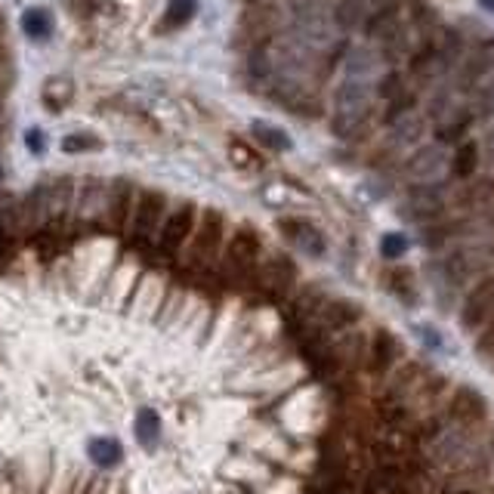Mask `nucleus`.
Here are the masks:
<instances>
[{
  "label": "nucleus",
  "mask_w": 494,
  "mask_h": 494,
  "mask_svg": "<svg viewBox=\"0 0 494 494\" xmlns=\"http://www.w3.org/2000/svg\"><path fill=\"white\" fill-rule=\"evenodd\" d=\"M374 115V93L368 81L343 78L331 96V127L337 136L358 139Z\"/></svg>",
  "instance_id": "f257e3e1"
},
{
  "label": "nucleus",
  "mask_w": 494,
  "mask_h": 494,
  "mask_svg": "<svg viewBox=\"0 0 494 494\" xmlns=\"http://www.w3.org/2000/svg\"><path fill=\"white\" fill-rule=\"evenodd\" d=\"M460 53H464V46H460V37L454 35V29H439L436 41H426L420 50L411 53L408 78L417 86L439 84L460 62Z\"/></svg>",
  "instance_id": "f03ea898"
},
{
  "label": "nucleus",
  "mask_w": 494,
  "mask_h": 494,
  "mask_svg": "<svg viewBox=\"0 0 494 494\" xmlns=\"http://www.w3.org/2000/svg\"><path fill=\"white\" fill-rule=\"evenodd\" d=\"M272 99L282 105L284 111H293L300 118H318L322 115V99L318 93L312 90V84L306 78H297V75H278L272 78L269 86H266Z\"/></svg>",
  "instance_id": "7ed1b4c3"
},
{
  "label": "nucleus",
  "mask_w": 494,
  "mask_h": 494,
  "mask_svg": "<svg viewBox=\"0 0 494 494\" xmlns=\"http://www.w3.org/2000/svg\"><path fill=\"white\" fill-rule=\"evenodd\" d=\"M445 167H449V155L442 145H414L402 170L414 183H439Z\"/></svg>",
  "instance_id": "20e7f679"
},
{
  "label": "nucleus",
  "mask_w": 494,
  "mask_h": 494,
  "mask_svg": "<svg viewBox=\"0 0 494 494\" xmlns=\"http://www.w3.org/2000/svg\"><path fill=\"white\" fill-rule=\"evenodd\" d=\"M494 71V44H482L454 65V90H476Z\"/></svg>",
  "instance_id": "39448f33"
},
{
  "label": "nucleus",
  "mask_w": 494,
  "mask_h": 494,
  "mask_svg": "<svg viewBox=\"0 0 494 494\" xmlns=\"http://www.w3.org/2000/svg\"><path fill=\"white\" fill-rule=\"evenodd\" d=\"M75 198V185L71 179H56V183H46L35 192V204H29V210L37 219H56L62 213H69V204Z\"/></svg>",
  "instance_id": "423d86ee"
},
{
  "label": "nucleus",
  "mask_w": 494,
  "mask_h": 494,
  "mask_svg": "<svg viewBox=\"0 0 494 494\" xmlns=\"http://www.w3.org/2000/svg\"><path fill=\"white\" fill-rule=\"evenodd\" d=\"M278 229H282V235L288 238L297 251L309 253V257H325V251H328V242H325L322 229H316V226L306 223V219L288 217L278 223Z\"/></svg>",
  "instance_id": "0eeeda50"
},
{
  "label": "nucleus",
  "mask_w": 494,
  "mask_h": 494,
  "mask_svg": "<svg viewBox=\"0 0 494 494\" xmlns=\"http://www.w3.org/2000/svg\"><path fill=\"white\" fill-rule=\"evenodd\" d=\"M362 29H365V37H371V41H383L396 29H402V6H399V0H383V4L374 6L368 16H365Z\"/></svg>",
  "instance_id": "6e6552de"
},
{
  "label": "nucleus",
  "mask_w": 494,
  "mask_h": 494,
  "mask_svg": "<svg viewBox=\"0 0 494 494\" xmlns=\"http://www.w3.org/2000/svg\"><path fill=\"white\" fill-rule=\"evenodd\" d=\"M445 202H449V192H445L442 183H417L408 192L411 217H417V219L439 217V213L445 210Z\"/></svg>",
  "instance_id": "1a4fd4ad"
},
{
  "label": "nucleus",
  "mask_w": 494,
  "mask_h": 494,
  "mask_svg": "<svg viewBox=\"0 0 494 494\" xmlns=\"http://www.w3.org/2000/svg\"><path fill=\"white\" fill-rule=\"evenodd\" d=\"M164 195L158 192H139L136 204H133V229L139 235H152L164 219Z\"/></svg>",
  "instance_id": "9d476101"
},
{
  "label": "nucleus",
  "mask_w": 494,
  "mask_h": 494,
  "mask_svg": "<svg viewBox=\"0 0 494 494\" xmlns=\"http://www.w3.org/2000/svg\"><path fill=\"white\" fill-rule=\"evenodd\" d=\"M192 226H195V207L183 204L179 210H173L170 217L164 219V229H161V247L167 251H177L189 242L192 235Z\"/></svg>",
  "instance_id": "9b49d317"
},
{
  "label": "nucleus",
  "mask_w": 494,
  "mask_h": 494,
  "mask_svg": "<svg viewBox=\"0 0 494 494\" xmlns=\"http://www.w3.org/2000/svg\"><path fill=\"white\" fill-rule=\"evenodd\" d=\"M424 127H426V118H420L417 111L411 115H402L390 124V149H414L424 136Z\"/></svg>",
  "instance_id": "f8f14e48"
},
{
  "label": "nucleus",
  "mask_w": 494,
  "mask_h": 494,
  "mask_svg": "<svg viewBox=\"0 0 494 494\" xmlns=\"http://www.w3.org/2000/svg\"><path fill=\"white\" fill-rule=\"evenodd\" d=\"M19 25H22L25 37L35 44H46L53 37V31H56V19H53V12L46 10V6H31V10H25Z\"/></svg>",
  "instance_id": "ddd939ff"
},
{
  "label": "nucleus",
  "mask_w": 494,
  "mask_h": 494,
  "mask_svg": "<svg viewBox=\"0 0 494 494\" xmlns=\"http://www.w3.org/2000/svg\"><path fill=\"white\" fill-rule=\"evenodd\" d=\"M71 99H75V81L71 78H46L44 86H41V103L46 105V111H62L71 105Z\"/></svg>",
  "instance_id": "4468645a"
},
{
  "label": "nucleus",
  "mask_w": 494,
  "mask_h": 494,
  "mask_svg": "<svg viewBox=\"0 0 494 494\" xmlns=\"http://www.w3.org/2000/svg\"><path fill=\"white\" fill-rule=\"evenodd\" d=\"M491 309H494V278L491 282H482L470 293V300H466V312H464V325H479Z\"/></svg>",
  "instance_id": "2eb2a0df"
},
{
  "label": "nucleus",
  "mask_w": 494,
  "mask_h": 494,
  "mask_svg": "<svg viewBox=\"0 0 494 494\" xmlns=\"http://www.w3.org/2000/svg\"><path fill=\"white\" fill-rule=\"evenodd\" d=\"M195 12H198L195 0H167L164 16H161V22H158V29L161 31H179V29H185L192 19H195Z\"/></svg>",
  "instance_id": "dca6fc26"
},
{
  "label": "nucleus",
  "mask_w": 494,
  "mask_h": 494,
  "mask_svg": "<svg viewBox=\"0 0 494 494\" xmlns=\"http://www.w3.org/2000/svg\"><path fill=\"white\" fill-rule=\"evenodd\" d=\"M253 139H257L259 145H263L266 152H272V155H282V152H291V136L282 130V127L276 124H266V121H253Z\"/></svg>",
  "instance_id": "f3484780"
},
{
  "label": "nucleus",
  "mask_w": 494,
  "mask_h": 494,
  "mask_svg": "<svg viewBox=\"0 0 494 494\" xmlns=\"http://www.w3.org/2000/svg\"><path fill=\"white\" fill-rule=\"evenodd\" d=\"M368 10H365V0H337L331 10V19L340 31H352L365 22Z\"/></svg>",
  "instance_id": "a211bd4d"
},
{
  "label": "nucleus",
  "mask_w": 494,
  "mask_h": 494,
  "mask_svg": "<svg viewBox=\"0 0 494 494\" xmlns=\"http://www.w3.org/2000/svg\"><path fill=\"white\" fill-rule=\"evenodd\" d=\"M479 167V145L476 143H460L457 152L449 158V170L454 179H470Z\"/></svg>",
  "instance_id": "6ab92c4d"
},
{
  "label": "nucleus",
  "mask_w": 494,
  "mask_h": 494,
  "mask_svg": "<svg viewBox=\"0 0 494 494\" xmlns=\"http://www.w3.org/2000/svg\"><path fill=\"white\" fill-rule=\"evenodd\" d=\"M86 454H90V460H96L99 466H118L124 460L121 442H115V439H105V436L90 439V442H86Z\"/></svg>",
  "instance_id": "aec40b11"
},
{
  "label": "nucleus",
  "mask_w": 494,
  "mask_h": 494,
  "mask_svg": "<svg viewBox=\"0 0 494 494\" xmlns=\"http://www.w3.org/2000/svg\"><path fill=\"white\" fill-rule=\"evenodd\" d=\"M219 232H223L219 213H204V223L198 226V235H195V257H202V259L210 257V247H217Z\"/></svg>",
  "instance_id": "412c9836"
},
{
  "label": "nucleus",
  "mask_w": 494,
  "mask_h": 494,
  "mask_svg": "<svg viewBox=\"0 0 494 494\" xmlns=\"http://www.w3.org/2000/svg\"><path fill=\"white\" fill-rule=\"evenodd\" d=\"M454 99H457V90H454V86H439V90L430 96V105H426V118H430V121H436V124L445 121V118H451L454 111H457Z\"/></svg>",
  "instance_id": "4be33fe9"
},
{
  "label": "nucleus",
  "mask_w": 494,
  "mask_h": 494,
  "mask_svg": "<svg viewBox=\"0 0 494 494\" xmlns=\"http://www.w3.org/2000/svg\"><path fill=\"white\" fill-rule=\"evenodd\" d=\"M374 69H377V56L371 50H350V56H346V78L368 81Z\"/></svg>",
  "instance_id": "5701e85b"
},
{
  "label": "nucleus",
  "mask_w": 494,
  "mask_h": 494,
  "mask_svg": "<svg viewBox=\"0 0 494 494\" xmlns=\"http://www.w3.org/2000/svg\"><path fill=\"white\" fill-rule=\"evenodd\" d=\"M158 436H161V420L152 408H143L136 414V439L145 445V449H155Z\"/></svg>",
  "instance_id": "b1692460"
},
{
  "label": "nucleus",
  "mask_w": 494,
  "mask_h": 494,
  "mask_svg": "<svg viewBox=\"0 0 494 494\" xmlns=\"http://www.w3.org/2000/svg\"><path fill=\"white\" fill-rule=\"evenodd\" d=\"M257 251H259L257 235H253V232H238L235 242L229 244V263H238V266L253 263V259H257Z\"/></svg>",
  "instance_id": "393cba45"
},
{
  "label": "nucleus",
  "mask_w": 494,
  "mask_h": 494,
  "mask_svg": "<svg viewBox=\"0 0 494 494\" xmlns=\"http://www.w3.org/2000/svg\"><path fill=\"white\" fill-rule=\"evenodd\" d=\"M99 149H103V139L90 130H75L62 139L65 155H86V152H99Z\"/></svg>",
  "instance_id": "a878e982"
},
{
  "label": "nucleus",
  "mask_w": 494,
  "mask_h": 494,
  "mask_svg": "<svg viewBox=\"0 0 494 494\" xmlns=\"http://www.w3.org/2000/svg\"><path fill=\"white\" fill-rule=\"evenodd\" d=\"M229 158H232V164L242 167V170H259V167H263L259 152L253 149V145H247L244 139H232V143H229Z\"/></svg>",
  "instance_id": "bb28decb"
},
{
  "label": "nucleus",
  "mask_w": 494,
  "mask_h": 494,
  "mask_svg": "<svg viewBox=\"0 0 494 494\" xmlns=\"http://www.w3.org/2000/svg\"><path fill=\"white\" fill-rule=\"evenodd\" d=\"M470 121H473V115H464V111H454L451 118L439 121V124H436L439 143H454V139H460V136H464V130H466V124H470Z\"/></svg>",
  "instance_id": "cd10ccee"
},
{
  "label": "nucleus",
  "mask_w": 494,
  "mask_h": 494,
  "mask_svg": "<svg viewBox=\"0 0 494 494\" xmlns=\"http://www.w3.org/2000/svg\"><path fill=\"white\" fill-rule=\"evenodd\" d=\"M408 90V84H405L402 71H386L383 78L377 81V99H383V103H392L396 96H402V93Z\"/></svg>",
  "instance_id": "c85d7f7f"
},
{
  "label": "nucleus",
  "mask_w": 494,
  "mask_h": 494,
  "mask_svg": "<svg viewBox=\"0 0 494 494\" xmlns=\"http://www.w3.org/2000/svg\"><path fill=\"white\" fill-rule=\"evenodd\" d=\"M476 115L479 118L494 115V71L476 86Z\"/></svg>",
  "instance_id": "c756f323"
},
{
  "label": "nucleus",
  "mask_w": 494,
  "mask_h": 494,
  "mask_svg": "<svg viewBox=\"0 0 494 494\" xmlns=\"http://www.w3.org/2000/svg\"><path fill=\"white\" fill-rule=\"evenodd\" d=\"M405 251H408V238L399 235V232H390V235H383V242H380V253H383L386 259H399Z\"/></svg>",
  "instance_id": "7c9ffc66"
},
{
  "label": "nucleus",
  "mask_w": 494,
  "mask_h": 494,
  "mask_svg": "<svg viewBox=\"0 0 494 494\" xmlns=\"http://www.w3.org/2000/svg\"><path fill=\"white\" fill-rule=\"evenodd\" d=\"M25 145H29L31 155H44L46 152V133L37 130V127H31V130L25 133Z\"/></svg>",
  "instance_id": "2f4dec72"
},
{
  "label": "nucleus",
  "mask_w": 494,
  "mask_h": 494,
  "mask_svg": "<svg viewBox=\"0 0 494 494\" xmlns=\"http://www.w3.org/2000/svg\"><path fill=\"white\" fill-rule=\"evenodd\" d=\"M482 149H485V155L491 158L494 161V124L489 127V130H485V139H482Z\"/></svg>",
  "instance_id": "473e14b6"
},
{
  "label": "nucleus",
  "mask_w": 494,
  "mask_h": 494,
  "mask_svg": "<svg viewBox=\"0 0 494 494\" xmlns=\"http://www.w3.org/2000/svg\"><path fill=\"white\" fill-rule=\"evenodd\" d=\"M479 6H485L489 12H494V0H479Z\"/></svg>",
  "instance_id": "72a5a7b5"
},
{
  "label": "nucleus",
  "mask_w": 494,
  "mask_h": 494,
  "mask_svg": "<svg viewBox=\"0 0 494 494\" xmlns=\"http://www.w3.org/2000/svg\"><path fill=\"white\" fill-rule=\"evenodd\" d=\"M6 65V56H4V44H0V69Z\"/></svg>",
  "instance_id": "f704fd0d"
}]
</instances>
